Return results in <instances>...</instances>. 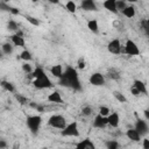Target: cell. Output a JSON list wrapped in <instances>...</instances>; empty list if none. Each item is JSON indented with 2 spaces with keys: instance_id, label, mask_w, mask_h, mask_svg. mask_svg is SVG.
<instances>
[{
  "instance_id": "cell-1",
  "label": "cell",
  "mask_w": 149,
  "mask_h": 149,
  "mask_svg": "<svg viewBox=\"0 0 149 149\" xmlns=\"http://www.w3.org/2000/svg\"><path fill=\"white\" fill-rule=\"evenodd\" d=\"M58 85L64 87H70L74 91H81V84L79 80V76L74 68L66 66L65 71H63L62 77L58 79Z\"/></svg>"
},
{
  "instance_id": "cell-2",
  "label": "cell",
  "mask_w": 149,
  "mask_h": 149,
  "mask_svg": "<svg viewBox=\"0 0 149 149\" xmlns=\"http://www.w3.org/2000/svg\"><path fill=\"white\" fill-rule=\"evenodd\" d=\"M41 123H42V118L41 115H29L26 120V125L27 127L29 128V130L31 132V134L36 135L40 130V127H41Z\"/></svg>"
},
{
  "instance_id": "cell-3",
  "label": "cell",
  "mask_w": 149,
  "mask_h": 149,
  "mask_svg": "<svg viewBox=\"0 0 149 149\" xmlns=\"http://www.w3.org/2000/svg\"><path fill=\"white\" fill-rule=\"evenodd\" d=\"M62 136H71V137H78L80 135L79 129H78V123L77 121H72L70 123H66V126L62 129L61 132Z\"/></svg>"
},
{
  "instance_id": "cell-4",
  "label": "cell",
  "mask_w": 149,
  "mask_h": 149,
  "mask_svg": "<svg viewBox=\"0 0 149 149\" xmlns=\"http://www.w3.org/2000/svg\"><path fill=\"white\" fill-rule=\"evenodd\" d=\"M48 125L52 128H57V129H63L66 126V120L63 115L61 114H54L49 118L48 120Z\"/></svg>"
},
{
  "instance_id": "cell-5",
  "label": "cell",
  "mask_w": 149,
  "mask_h": 149,
  "mask_svg": "<svg viewBox=\"0 0 149 149\" xmlns=\"http://www.w3.org/2000/svg\"><path fill=\"white\" fill-rule=\"evenodd\" d=\"M33 85L37 90H43V88H50V87H52V83H51V80L49 79L48 76H44L42 78L34 79L33 80Z\"/></svg>"
},
{
  "instance_id": "cell-6",
  "label": "cell",
  "mask_w": 149,
  "mask_h": 149,
  "mask_svg": "<svg viewBox=\"0 0 149 149\" xmlns=\"http://www.w3.org/2000/svg\"><path fill=\"white\" fill-rule=\"evenodd\" d=\"M123 51H125L128 56H139V55H140V49H139L137 44H136L133 40H127V41H126Z\"/></svg>"
},
{
  "instance_id": "cell-7",
  "label": "cell",
  "mask_w": 149,
  "mask_h": 149,
  "mask_svg": "<svg viewBox=\"0 0 149 149\" xmlns=\"http://www.w3.org/2000/svg\"><path fill=\"white\" fill-rule=\"evenodd\" d=\"M141 136H146L149 132V126H148V122L143 119H137L136 122H135V128H134Z\"/></svg>"
},
{
  "instance_id": "cell-8",
  "label": "cell",
  "mask_w": 149,
  "mask_h": 149,
  "mask_svg": "<svg viewBox=\"0 0 149 149\" xmlns=\"http://www.w3.org/2000/svg\"><path fill=\"white\" fill-rule=\"evenodd\" d=\"M107 50H108L111 54H114V55L121 54V52H122V45H121L120 40L114 38V40L109 41V43L107 44Z\"/></svg>"
},
{
  "instance_id": "cell-9",
  "label": "cell",
  "mask_w": 149,
  "mask_h": 149,
  "mask_svg": "<svg viewBox=\"0 0 149 149\" xmlns=\"http://www.w3.org/2000/svg\"><path fill=\"white\" fill-rule=\"evenodd\" d=\"M90 84L93 86H102L105 85V76L100 72H94L90 76Z\"/></svg>"
},
{
  "instance_id": "cell-10",
  "label": "cell",
  "mask_w": 149,
  "mask_h": 149,
  "mask_svg": "<svg viewBox=\"0 0 149 149\" xmlns=\"http://www.w3.org/2000/svg\"><path fill=\"white\" fill-rule=\"evenodd\" d=\"M119 123H120L119 113H116V112L109 113V115L107 116V125H109L113 128H116V127H119Z\"/></svg>"
},
{
  "instance_id": "cell-11",
  "label": "cell",
  "mask_w": 149,
  "mask_h": 149,
  "mask_svg": "<svg viewBox=\"0 0 149 149\" xmlns=\"http://www.w3.org/2000/svg\"><path fill=\"white\" fill-rule=\"evenodd\" d=\"M74 149H97V148H95L94 143H93L90 139H84V140L79 141V142L76 144Z\"/></svg>"
},
{
  "instance_id": "cell-12",
  "label": "cell",
  "mask_w": 149,
  "mask_h": 149,
  "mask_svg": "<svg viewBox=\"0 0 149 149\" xmlns=\"http://www.w3.org/2000/svg\"><path fill=\"white\" fill-rule=\"evenodd\" d=\"M80 7H81V9L87 10V12H97L98 10V7L93 0H83L80 3Z\"/></svg>"
},
{
  "instance_id": "cell-13",
  "label": "cell",
  "mask_w": 149,
  "mask_h": 149,
  "mask_svg": "<svg viewBox=\"0 0 149 149\" xmlns=\"http://www.w3.org/2000/svg\"><path fill=\"white\" fill-rule=\"evenodd\" d=\"M92 126L94 128H99V129L105 128L107 126V118H104V116H101L99 114L95 115V118H94V120L92 122Z\"/></svg>"
},
{
  "instance_id": "cell-14",
  "label": "cell",
  "mask_w": 149,
  "mask_h": 149,
  "mask_svg": "<svg viewBox=\"0 0 149 149\" xmlns=\"http://www.w3.org/2000/svg\"><path fill=\"white\" fill-rule=\"evenodd\" d=\"M47 100L50 101V102H54V104H62L63 102V99H62V95L58 91H54L51 92L48 97H47Z\"/></svg>"
},
{
  "instance_id": "cell-15",
  "label": "cell",
  "mask_w": 149,
  "mask_h": 149,
  "mask_svg": "<svg viewBox=\"0 0 149 149\" xmlns=\"http://www.w3.org/2000/svg\"><path fill=\"white\" fill-rule=\"evenodd\" d=\"M126 136H127L130 141H133V142H140V141H141V135H140L134 128H129V129H127V132H126Z\"/></svg>"
},
{
  "instance_id": "cell-16",
  "label": "cell",
  "mask_w": 149,
  "mask_h": 149,
  "mask_svg": "<svg viewBox=\"0 0 149 149\" xmlns=\"http://www.w3.org/2000/svg\"><path fill=\"white\" fill-rule=\"evenodd\" d=\"M133 87H135L140 92V94H147V86H146V84L142 80L135 79L134 80V84H133Z\"/></svg>"
},
{
  "instance_id": "cell-17",
  "label": "cell",
  "mask_w": 149,
  "mask_h": 149,
  "mask_svg": "<svg viewBox=\"0 0 149 149\" xmlns=\"http://www.w3.org/2000/svg\"><path fill=\"white\" fill-rule=\"evenodd\" d=\"M50 73L54 76V77H56V78H61L62 77V74H63V68H62V65L61 64H56V65H52L51 68H50Z\"/></svg>"
},
{
  "instance_id": "cell-18",
  "label": "cell",
  "mask_w": 149,
  "mask_h": 149,
  "mask_svg": "<svg viewBox=\"0 0 149 149\" xmlns=\"http://www.w3.org/2000/svg\"><path fill=\"white\" fill-rule=\"evenodd\" d=\"M10 40H12V43H13V45H15V47H20V48H23V47H24V44H26V42H24V38H23V37H20V36H17L16 34H13V35L10 36Z\"/></svg>"
},
{
  "instance_id": "cell-19",
  "label": "cell",
  "mask_w": 149,
  "mask_h": 149,
  "mask_svg": "<svg viewBox=\"0 0 149 149\" xmlns=\"http://www.w3.org/2000/svg\"><path fill=\"white\" fill-rule=\"evenodd\" d=\"M102 6L107 10H109L114 14H118V10H116V7H115V0H106V1L102 2Z\"/></svg>"
},
{
  "instance_id": "cell-20",
  "label": "cell",
  "mask_w": 149,
  "mask_h": 149,
  "mask_svg": "<svg viewBox=\"0 0 149 149\" xmlns=\"http://www.w3.org/2000/svg\"><path fill=\"white\" fill-rule=\"evenodd\" d=\"M106 76H107L109 79H113V80H119V79H120V77H121L120 72H119L115 68H111V69H108V70H107Z\"/></svg>"
},
{
  "instance_id": "cell-21",
  "label": "cell",
  "mask_w": 149,
  "mask_h": 149,
  "mask_svg": "<svg viewBox=\"0 0 149 149\" xmlns=\"http://www.w3.org/2000/svg\"><path fill=\"white\" fill-rule=\"evenodd\" d=\"M87 28L88 30H91L92 33L97 34L99 31V24H98V21L95 19H92V20H88L87 21Z\"/></svg>"
},
{
  "instance_id": "cell-22",
  "label": "cell",
  "mask_w": 149,
  "mask_h": 149,
  "mask_svg": "<svg viewBox=\"0 0 149 149\" xmlns=\"http://www.w3.org/2000/svg\"><path fill=\"white\" fill-rule=\"evenodd\" d=\"M0 85H1V87H2L5 91H7V92H9V93H14V92H15L14 85H13L10 81H8V80H1V81H0Z\"/></svg>"
},
{
  "instance_id": "cell-23",
  "label": "cell",
  "mask_w": 149,
  "mask_h": 149,
  "mask_svg": "<svg viewBox=\"0 0 149 149\" xmlns=\"http://www.w3.org/2000/svg\"><path fill=\"white\" fill-rule=\"evenodd\" d=\"M121 13H122V15H125L126 17L132 19V17L135 16V7H134V6H128V5H127V7H126Z\"/></svg>"
},
{
  "instance_id": "cell-24",
  "label": "cell",
  "mask_w": 149,
  "mask_h": 149,
  "mask_svg": "<svg viewBox=\"0 0 149 149\" xmlns=\"http://www.w3.org/2000/svg\"><path fill=\"white\" fill-rule=\"evenodd\" d=\"M13 50H14V47H13L12 43H8L7 42V43H3L1 45V52L5 54V55H10L13 52Z\"/></svg>"
},
{
  "instance_id": "cell-25",
  "label": "cell",
  "mask_w": 149,
  "mask_h": 149,
  "mask_svg": "<svg viewBox=\"0 0 149 149\" xmlns=\"http://www.w3.org/2000/svg\"><path fill=\"white\" fill-rule=\"evenodd\" d=\"M20 58L22 59V61H24V62H30L31 59H33V56H31V54H30V51H28V50H23L21 54H20Z\"/></svg>"
},
{
  "instance_id": "cell-26",
  "label": "cell",
  "mask_w": 149,
  "mask_h": 149,
  "mask_svg": "<svg viewBox=\"0 0 149 149\" xmlns=\"http://www.w3.org/2000/svg\"><path fill=\"white\" fill-rule=\"evenodd\" d=\"M7 29L9 30V31H17L19 30V26H17V23L14 21V20H9L8 22H7Z\"/></svg>"
},
{
  "instance_id": "cell-27",
  "label": "cell",
  "mask_w": 149,
  "mask_h": 149,
  "mask_svg": "<svg viewBox=\"0 0 149 149\" xmlns=\"http://www.w3.org/2000/svg\"><path fill=\"white\" fill-rule=\"evenodd\" d=\"M113 95H114V98H115L119 102H121V104H123V102L127 101V98H126L121 92H119V91H114V92H113Z\"/></svg>"
},
{
  "instance_id": "cell-28",
  "label": "cell",
  "mask_w": 149,
  "mask_h": 149,
  "mask_svg": "<svg viewBox=\"0 0 149 149\" xmlns=\"http://www.w3.org/2000/svg\"><path fill=\"white\" fill-rule=\"evenodd\" d=\"M109 113H111V111H109V108L107 106H100L99 107V113H98L99 115H101L104 118H107L109 115Z\"/></svg>"
},
{
  "instance_id": "cell-29",
  "label": "cell",
  "mask_w": 149,
  "mask_h": 149,
  "mask_svg": "<svg viewBox=\"0 0 149 149\" xmlns=\"http://www.w3.org/2000/svg\"><path fill=\"white\" fill-rule=\"evenodd\" d=\"M106 148L107 149H119V142L115 140H109L106 142Z\"/></svg>"
},
{
  "instance_id": "cell-30",
  "label": "cell",
  "mask_w": 149,
  "mask_h": 149,
  "mask_svg": "<svg viewBox=\"0 0 149 149\" xmlns=\"http://www.w3.org/2000/svg\"><path fill=\"white\" fill-rule=\"evenodd\" d=\"M115 7H116V10L119 13V12H122L127 7V3L123 0H118V1H115Z\"/></svg>"
},
{
  "instance_id": "cell-31",
  "label": "cell",
  "mask_w": 149,
  "mask_h": 149,
  "mask_svg": "<svg viewBox=\"0 0 149 149\" xmlns=\"http://www.w3.org/2000/svg\"><path fill=\"white\" fill-rule=\"evenodd\" d=\"M65 8H66L68 12H70V13H74V12L77 10V6H76V3H74L73 1H68V2L65 3Z\"/></svg>"
},
{
  "instance_id": "cell-32",
  "label": "cell",
  "mask_w": 149,
  "mask_h": 149,
  "mask_svg": "<svg viewBox=\"0 0 149 149\" xmlns=\"http://www.w3.org/2000/svg\"><path fill=\"white\" fill-rule=\"evenodd\" d=\"M26 19H27V21H28L30 24H33V26H35V27L40 26V23H41L38 19H36V17H34V16H30V15H27Z\"/></svg>"
},
{
  "instance_id": "cell-33",
  "label": "cell",
  "mask_w": 149,
  "mask_h": 149,
  "mask_svg": "<svg viewBox=\"0 0 149 149\" xmlns=\"http://www.w3.org/2000/svg\"><path fill=\"white\" fill-rule=\"evenodd\" d=\"M92 112H93V109H92V107L91 106H84L83 108H81V115L83 116H90L91 114H92Z\"/></svg>"
},
{
  "instance_id": "cell-34",
  "label": "cell",
  "mask_w": 149,
  "mask_h": 149,
  "mask_svg": "<svg viewBox=\"0 0 149 149\" xmlns=\"http://www.w3.org/2000/svg\"><path fill=\"white\" fill-rule=\"evenodd\" d=\"M15 99L19 101V104H21V105H26V104H29V101H28V99L24 97V95H22V94H15Z\"/></svg>"
},
{
  "instance_id": "cell-35",
  "label": "cell",
  "mask_w": 149,
  "mask_h": 149,
  "mask_svg": "<svg viewBox=\"0 0 149 149\" xmlns=\"http://www.w3.org/2000/svg\"><path fill=\"white\" fill-rule=\"evenodd\" d=\"M29 106H30L31 108H34L35 111H37V112H44V109H45L43 105L36 104V102H29Z\"/></svg>"
},
{
  "instance_id": "cell-36",
  "label": "cell",
  "mask_w": 149,
  "mask_h": 149,
  "mask_svg": "<svg viewBox=\"0 0 149 149\" xmlns=\"http://www.w3.org/2000/svg\"><path fill=\"white\" fill-rule=\"evenodd\" d=\"M141 27H142L143 31L148 35V34H149V21H148L147 19H143V20L141 21Z\"/></svg>"
},
{
  "instance_id": "cell-37",
  "label": "cell",
  "mask_w": 149,
  "mask_h": 149,
  "mask_svg": "<svg viewBox=\"0 0 149 149\" xmlns=\"http://www.w3.org/2000/svg\"><path fill=\"white\" fill-rule=\"evenodd\" d=\"M22 70H23V72L27 73V74H30V73L33 72V68H31V65H30L29 63H27V62L22 64Z\"/></svg>"
},
{
  "instance_id": "cell-38",
  "label": "cell",
  "mask_w": 149,
  "mask_h": 149,
  "mask_svg": "<svg viewBox=\"0 0 149 149\" xmlns=\"http://www.w3.org/2000/svg\"><path fill=\"white\" fill-rule=\"evenodd\" d=\"M77 65H78V69L84 70L85 66H86V61H85V58H84V57H79V59H78V62H77Z\"/></svg>"
},
{
  "instance_id": "cell-39",
  "label": "cell",
  "mask_w": 149,
  "mask_h": 149,
  "mask_svg": "<svg viewBox=\"0 0 149 149\" xmlns=\"http://www.w3.org/2000/svg\"><path fill=\"white\" fill-rule=\"evenodd\" d=\"M0 9H2V10H6V12H9V13H10V9H12V7H10L9 5L5 3V2H0Z\"/></svg>"
},
{
  "instance_id": "cell-40",
  "label": "cell",
  "mask_w": 149,
  "mask_h": 149,
  "mask_svg": "<svg viewBox=\"0 0 149 149\" xmlns=\"http://www.w3.org/2000/svg\"><path fill=\"white\" fill-rule=\"evenodd\" d=\"M142 147H143V149H149V139L148 137H144L142 140Z\"/></svg>"
},
{
  "instance_id": "cell-41",
  "label": "cell",
  "mask_w": 149,
  "mask_h": 149,
  "mask_svg": "<svg viewBox=\"0 0 149 149\" xmlns=\"http://www.w3.org/2000/svg\"><path fill=\"white\" fill-rule=\"evenodd\" d=\"M7 142L5 140H0V149H6L7 148Z\"/></svg>"
},
{
  "instance_id": "cell-42",
  "label": "cell",
  "mask_w": 149,
  "mask_h": 149,
  "mask_svg": "<svg viewBox=\"0 0 149 149\" xmlns=\"http://www.w3.org/2000/svg\"><path fill=\"white\" fill-rule=\"evenodd\" d=\"M130 93H132L133 95H140V92H139L135 87H132V88H130Z\"/></svg>"
},
{
  "instance_id": "cell-43",
  "label": "cell",
  "mask_w": 149,
  "mask_h": 149,
  "mask_svg": "<svg viewBox=\"0 0 149 149\" xmlns=\"http://www.w3.org/2000/svg\"><path fill=\"white\" fill-rule=\"evenodd\" d=\"M10 13H12V14H14V15H17L20 12H19V9H17V8H15V7H12V9H10Z\"/></svg>"
},
{
  "instance_id": "cell-44",
  "label": "cell",
  "mask_w": 149,
  "mask_h": 149,
  "mask_svg": "<svg viewBox=\"0 0 149 149\" xmlns=\"http://www.w3.org/2000/svg\"><path fill=\"white\" fill-rule=\"evenodd\" d=\"M144 115H146V120H148V119H149V113H148V109H146V111H144Z\"/></svg>"
},
{
  "instance_id": "cell-45",
  "label": "cell",
  "mask_w": 149,
  "mask_h": 149,
  "mask_svg": "<svg viewBox=\"0 0 149 149\" xmlns=\"http://www.w3.org/2000/svg\"><path fill=\"white\" fill-rule=\"evenodd\" d=\"M19 148H20V144L19 143H15L14 147H13V149H19Z\"/></svg>"
},
{
  "instance_id": "cell-46",
  "label": "cell",
  "mask_w": 149,
  "mask_h": 149,
  "mask_svg": "<svg viewBox=\"0 0 149 149\" xmlns=\"http://www.w3.org/2000/svg\"><path fill=\"white\" fill-rule=\"evenodd\" d=\"M2 58H3V54L0 51V59H2Z\"/></svg>"
},
{
  "instance_id": "cell-47",
  "label": "cell",
  "mask_w": 149,
  "mask_h": 149,
  "mask_svg": "<svg viewBox=\"0 0 149 149\" xmlns=\"http://www.w3.org/2000/svg\"><path fill=\"white\" fill-rule=\"evenodd\" d=\"M42 149H48V148H42Z\"/></svg>"
}]
</instances>
